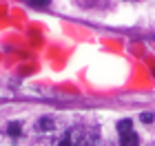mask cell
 I'll return each instance as SVG.
<instances>
[{
	"instance_id": "obj_1",
	"label": "cell",
	"mask_w": 155,
	"mask_h": 146,
	"mask_svg": "<svg viewBox=\"0 0 155 146\" xmlns=\"http://www.w3.org/2000/svg\"><path fill=\"white\" fill-rule=\"evenodd\" d=\"M97 144V131L93 126H73L69 128L60 140V146H95Z\"/></svg>"
},
{
	"instance_id": "obj_2",
	"label": "cell",
	"mask_w": 155,
	"mask_h": 146,
	"mask_svg": "<svg viewBox=\"0 0 155 146\" xmlns=\"http://www.w3.org/2000/svg\"><path fill=\"white\" fill-rule=\"evenodd\" d=\"M117 131H120V146H137V137L133 133L131 120H122L117 124Z\"/></svg>"
},
{
	"instance_id": "obj_3",
	"label": "cell",
	"mask_w": 155,
	"mask_h": 146,
	"mask_svg": "<svg viewBox=\"0 0 155 146\" xmlns=\"http://www.w3.org/2000/svg\"><path fill=\"white\" fill-rule=\"evenodd\" d=\"M36 128L38 131H53L55 128V120H53V117H49V115H45V117H40V120H38Z\"/></svg>"
},
{
	"instance_id": "obj_4",
	"label": "cell",
	"mask_w": 155,
	"mask_h": 146,
	"mask_svg": "<svg viewBox=\"0 0 155 146\" xmlns=\"http://www.w3.org/2000/svg\"><path fill=\"white\" fill-rule=\"evenodd\" d=\"M9 135H11V137H18V135H20V124H18V122L9 124Z\"/></svg>"
},
{
	"instance_id": "obj_5",
	"label": "cell",
	"mask_w": 155,
	"mask_h": 146,
	"mask_svg": "<svg viewBox=\"0 0 155 146\" xmlns=\"http://www.w3.org/2000/svg\"><path fill=\"white\" fill-rule=\"evenodd\" d=\"M29 5H33V7H47L49 0H29Z\"/></svg>"
},
{
	"instance_id": "obj_6",
	"label": "cell",
	"mask_w": 155,
	"mask_h": 146,
	"mask_svg": "<svg viewBox=\"0 0 155 146\" xmlns=\"http://www.w3.org/2000/svg\"><path fill=\"white\" fill-rule=\"evenodd\" d=\"M142 122H144V124H151V122H153V115H151V113H142Z\"/></svg>"
},
{
	"instance_id": "obj_7",
	"label": "cell",
	"mask_w": 155,
	"mask_h": 146,
	"mask_svg": "<svg viewBox=\"0 0 155 146\" xmlns=\"http://www.w3.org/2000/svg\"><path fill=\"white\" fill-rule=\"evenodd\" d=\"M151 146H155V144H151Z\"/></svg>"
},
{
	"instance_id": "obj_8",
	"label": "cell",
	"mask_w": 155,
	"mask_h": 146,
	"mask_svg": "<svg viewBox=\"0 0 155 146\" xmlns=\"http://www.w3.org/2000/svg\"><path fill=\"white\" fill-rule=\"evenodd\" d=\"M27 2H29V0H27Z\"/></svg>"
}]
</instances>
